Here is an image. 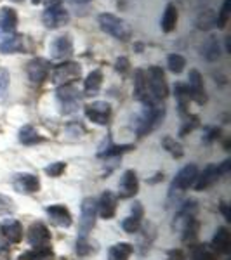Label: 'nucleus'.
<instances>
[{
    "mask_svg": "<svg viewBox=\"0 0 231 260\" xmlns=\"http://www.w3.org/2000/svg\"><path fill=\"white\" fill-rule=\"evenodd\" d=\"M163 118H165V108L163 106H146L136 125L137 136L145 137L146 134L153 132V130L162 123Z\"/></svg>",
    "mask_w": 231,
    "mask_h": 260,
    "instance_id": "obj_2",
    "label": "nucleus"
},
{
    "mask_svg": "<svg viewBox=\"0 0 231 260\" xmlns=\"http://www.w3.org/2000/svg\"><path fill=\"white\" fill-rule=\"evenodd\" d=\"M196 177H198V167L196 165H186L184 169L178 172V175L172 180V187L170 189H178V191H184L190 186L195 184Z\"/></svg>",
    "mask_w": 231,
    "mask_h": 260,
    "instance_id": "obj_14",
    "label": "nucleus"
},
{
    "mask_svg": "<svg viewBox=\"0 0 231 260\" xmlns=\"http://www.w3.org/2000/svg\"><path fill=\"white\" fill-rule=\"evenodd\" d=\"M9 71L6 70H0V98L6 95L7 89H9Z\"/></svg>",
    "mask_w": 231,
    "mask_h": 260,
    "instance_id": "obj_42",
    "label": "nucleus"
},
{
    "mask_svg": "<svg viewBox=\"0 0 231 260\" xmlns=\"http://www.w3.org/2000/svg\"><path fill=\"white\" fill-rule=\"evenodd\" d=\"M137 189H139V180H137L136 172L125 170L120 179V184H119V196L124 200L132 198V196L137 192Z\"/></svg>",
    "mask_w": 231,
    "mask_h": 260,
    "instance_id": "obj_16",
    "label": "nucleus"
},
{
    "mask_svg": "<svg viewBox=\"0 0 231 260\" xmlns=\"http://www.w3.org/2000/svg\"><path fill=\"white\" fill-rule=\"evenodd\" d=\"M178 19H179V12H178V7L174 4H167L165 6V11H163V16H162V21H160V28L163 33H170L176 30L178 26Z\"/></svg>",
    "mask_w": 231,
    "mask_h": 260,
    "instance_id": "obj_23",
    "label": "nucleus"
},
{
    "mask_svg": "<svg viewBox=\"0 0 231 260\" xmlns=\"http://www.w3.org/2000/svg\"><path fill=\"white\" fill-rule=\"evenodd\" d=\"M42 137L39 136V132L35 130L33 125H24L19 130V142L23 144H35V142H40Z\"/></svg>",
    "mask_w": 231,
    "mask_h": 260,
    "instance_id": "obj_31",
    "label": "nucleus"
},
{
    "mask_svg": "<svg viewBox=\"0 0 231 260\" xmlns=\"http://www.w3.org/2000/svg\"><path fill=\"white\" fill-rule=\"evenodd\" d=\"M122 229L129 234L137 233L141 229V219H137V217H127V219L122 222Z\"/></svg>",
    "mask_w": 231,
    "mask_h": 260,
    "instance_id": "obj_37",
    "label": "nucleus"
},
{
    "mask_svg": "<svg viewBox=\"0 0 231 260\" xmlns=\"http://www.w3.org/2000/svg\"><path fill=\"white\" fill-rule=\"evenodd\" d=\"M12 186L18 192L23 194H33L40 189V180L33 174H18L12 177Z\"/></svg>",
    "mask_w": 231,
    "mask_h": 260,
    "instance_id": "obj_15",
    "label": "nucleus"
},
{
    "mask_svg": "<svg viewBox=\"0 0 231 260\" xmlns=\"http://www.w3.org/2000/svg\"><path fill=\"white\" fill-rule=\"evenodd\" d=\"M162 146H163V149L169 151V153H170L174 158H181L183 154H184L183 146L179 144V142L176 141L174 137H170V136H165V137H163V139H162Z\"/></svg>",
    "mask_w": 231,
    "mask_h": 260,
    "instance_id": "obj_35",
    "label": "nucleus"
},
{
    "mask_svg": "<svg viewBox=\"0 0 231 260\" xmlns=\"http://www.w3.org/2000/svg\"><path fill=\"white\" fill-rule=\"evenodd\" d=\"M80 92L75 89L73 85H60V89L56 90V98L60 101L63 113H73L77 111L78 104H80Z\"/></svg>",
    "mask_w": 231,
    "mask_h": 260,
    "instance_id": "obj_7",
    "label": "nucleus"
},
{
    "mask_svg": "<svg viewBox=\"0 0 231 260\" xmlns=\"http://www.w3.org/2000/svg\"><path fill=\"white\" fill-rule=\"evenodd\" d=\"M201 56L207 61H217L221 57V45L217 37H209L207 42L201 47Z\"/></svg>",
    "mask_w": 231,
    "mask_h": 260,
    "instance_id": "obj_26",
    "label": "nucleus"
},
{
    "mask_svg": "<svg viewBox=\"0 0 231 260\" xmlns=\"http://www.w3.org/2000/svg\"><path fill=\"white\" fill-rule=\"evenodd\" d=\"M0 236L6 241L16 245V243H19L23 240V225H21L18 220H11V219L6 220L0 225Z\"/></svg>",
    "mask_w": 231,
    "mask_h": 260,
    "instance_id": "obj_20",
    "label": "nucleus"
},
{
    "mask_svg": "<svg viewBox=\"0 0 231 260\" xmlns=\"http://www.w3.org/2000/svg\"><path fill=\"white\" fill-rule=\"evenodd\" d=\"M169 260H186V257L181 250H172L169 253Z\"/></svg>",
    "mask_w": 231,
    "mask_h": 260,
    "instance_id": "obj_44",
    "label": "nucleus"
},
{
    "mask_svg": "<svg viewBox=\"0 0 231 260\" xmlns=\"http://www.w3.org/2000/svg\"><path fill=\"white\" fill-rule=\"evenodd\" d=\"M96 215H98V201L94 198H85L80 207V220H78V229H80V238H87L89 231L94 228Z\"/></svg>",
    "mask_w": 231,
    "mask_h": 260,
    "instance_id": "obj_5",
    "label": "nucleus"
},
{
    "mask_svg": "<svg viewBox=\"0 0 231 260\" xmlns=\"http://www.w3.org/2000/svg\"><path fill=\"white\" fill-rule=\"evenodd\" d=\"M66 165L63 161H56V163H50V165L45 169V174L50 175V177H60V175L65 172Z\"/></svg>",
    "mask_w": 231,
    "mask_h": 260,
    "instance_id": "obj_40",
    "label": "nucleus"
},
{
    "mask_svg": "<svg viewBox=\"0 0 231 260\" xmlns=\"http://www.w3.org/2000/svg\"><path fill=\"white\" fill-rule=\"evenodd\" d=\"M92 251V246L87 238H78L77 240V253L80 255V257H85V255H89Z\"/></svg>",
    "mask_w": 231,
    "mask_h": 260,
    "instance_id": "obj_41",
    "label": "nucleus"
},
{
    "mask_svg": "<svg viewBox=\"0 0 231 260\" xmlns=\"http://www.w3.org/2000/svg\"><path fill=\"white\" fill-rule=\"evenodd\" d=\"M40 2H42V0H32L33 6H37V4H40Z\"/></svg>",
    "mask_w": 231,
    "mask_h": 260,
    "instance_id": "obj_51",
    "label": "nucleus"
},
{
    "mask_svg": "<svg viewBox=\"0 0 231 260\" xmlns=\"http://www.w3.org/2000/svg\"><path fill=\"white\" fill-rule=\"evenodd\" d=\"M49 50H50V57L65 61V59H68V57L73 56V40H71L70 35L56 37V39L50 42Z\"/></svg>",
    "mask_w": 231,
    "mask_h": 260,
    "instance_id": "obj_11",
    "label": "nucleus"
},
{
    "mask_svg": "<svg viewBox=\"0 0 231 260\" xmlns=\"http://www.w3.org/2000/svg\"><path fill=\"white\" fill-rule=\"evenodd\" d=\"M167 66H169V70L172 73L179 75V73H183L184 66H186V59H184L181 54H170V56L167 57Z\"/></svg>",
    "mask_w": 231,
    "mask_h": 260,
    "instance_id": "obj_36",
    "label": "nucleus"
},
{
    "mask_svg": "<svg viewBox=\"0 0 231 260\" xmlns=\"http://www.w3.org/2000/svg\"><path fill=\"white\" fill-rule=\"evenodd\" d=\"M193 260H216L214 257V253L209 248H205V246H196L195 250H193Z\"/></svg>",
    "mask_w": 231,
    "mask_h": 260,
    "instance_id": "obj_38",
    "label": "nucleus"
},
{
    "mask_svg": "<svg viewBox=\"0 0 231 260\" xmlns=\"http://www.w3.org/2000/svg\"><path fill=\"white\" fill-rule=\"evenodd\" d=\"M71 2H75V4H87V2H91V0H71Z\"/></svg>",
    "mask_w": 231,
    "mask_h": 260,
    "instance_id": "obj_50",
    "label": "nucleus"
},
{
    "mask_svg": "<svg viewBox=\"0 0 231 260\" xmlns=\"http://www.w3.org/2000/svg\"><path fill=\"white\" fill-rule=\"evenodd\" d=\"M98 23H99L101 30L117 40L127 42L132 37V28L129 26L127 21L111 14V12H103V14H99Z\"/></svg>",
    "mask_w": 231,
    "mask_h": 260,
    "instance_id": "obj_1",
    "label": "nucleus"
},
{
    "mask_svg": "<svg viewBox=\"0 0 231 260\" xmlns=\"http://www.w3.org/2000/svg\"><path fill=\"white\" fill-rule=\"evenodd\" d=\"M50 73V62L44 57H35L26 64V75L33 85H40L49 78Z\"/></svg>",
    "mask_w": 231,
    "mask_h": 260,
    "instance_id": "obj_8",
    "label": "nucleus"
},
{
    "mask_svg": "<svg viewBox=\"0 0 231 260\" xmlns=\"http://www.w3.org/2000/svg\"><path fill=\"white\" fill-rule=\"evenodd\" d=\"M219 134H221L219 128H209L207 137H205V139H207V141H214L216 137H219Z\"/></svg>",
    "mask_w": 231,
    "mask_h": 260,
    "instance_id": "obj_45",
    "label": "nucleus"
},
{
    "mask_svg": "<svg viewBox=\"0 0 231 260\" xmlns=\"http://www.w3.org/2000/svg\"><path fill=\"white\" fill-rule=\"evenodd\" d=\"M50 258H52V250H50V246H45V248H33L19 257V260H50Z\"/></svg>",
    "mask_w": 231,
    "mask_h": 260,
    "instance_id": "obj_32",
    "label": "nucleus"
},
{
    "mask_svg": "<svg viewBox=\"0 0 231 260\" xmlns=\"http://www.w3.org/2000/svg\"><path fill=\"white\" fill-rule=\"evenodd\" d=\"M212 248L217 253H228L231 250V236H229V231L226 228H219L216 231V234L212 238Z\"/></svg>",
    "mask_w": 231,
    "mask_h": 260,
    "instance_id": "obj_25",
    "label": "nucleus"
},
{
    "mask_svg": "<svg viewBox=\"0 0 231 260\" xmlns=\"http://www.w3.org/2000/svg\"><path fill=\"white\" fill-rule=\"evenodd\" d=\"M50 222L54 225H60V228H70L71 225V213L65 205H50L45 208Z\"/></svg>",
    "mask_w": 231,
    "mask_h": 260,
    "instance_id": "obj_18",
    "label": "nucleus"
},
{
    "mask_svg": "<svg viewBox=\"0 0 231 260\" xmlns=\"http://www.w3.org/2000/svg\"><path fill=\"white\" fill-rule=\"evenodd\" d=\"M198 220L195 219V217H188L186 219V224H184V233H183V241L184 243H193L196 240V236H198Z\"/></svg>",
    "mask_w": 231,
    "mask_h": 260,
    "instance_id": "obj_30",
    "label": "nucleus"
},
{
    "mask_svg": "<svg viewBox=\"0 0 231 260\" xmlns=\"http://www.w3.org/2000/svg\"><path fill=\"white\" fill-rule=\"evenodd\" d=\"M134 98L141 101L145 106H158V103H160L151 94L145 70H136V73H134Z\"/></svg>",
    "mask_w": 231,
    "mask_h": 260,
    "instance_id": "obj_6",
    "label": "nucleus"
},
{
    "mask_svg": "<svg viewBox=\"0 0 231 260\" xmlns=\"http://www.w3.org/2000/svg\"><path fill=\"white\" fill-rule=\"evenodd\" d=\"M82 77V66L73 61H65L52 70L50 80L56 85H71L75 80Z\"/></svg>",
    "mask_w": 231,
    "mask_h": 260,
    "instance_id": "obj_3",
    "label": "nucleus"
},
{
    "mask_svg": "<svg viewBox=\"0 0 231 260\" xmlns=\"http://www.w3.org/2000/svg\"><path fill=\"white\" fill-rule=\"evenodd\" d=\"M129 68H131V62H129L127 57H119V59L115 61V70L119 71V73L125 75L129 71Z\"/></svg>",
    "mask_w": 231,
    "mask_h": 260,
    "instance_id": "obj_43",
    "label": "nucleus"
},
{
    "mask_svg": "<svg viewBox=\"0 0 231 260\" xmlns=\"http://www.w3.org/2000/svg\"><path fill=\"white\" fill-rule=\"evenodd\" d=\"M16 28H18V12L9 6H4L0 9V31L11 35L16 31Z\"/></svg>",
    "mask_w": 231,
    "mask_h": 260,
    "instance_id": "obj_21",
    "label": "nucleus"
},
{
    "mask_svg": "<svg viewBox=\"0 0 231 260\" xmlns=\"http://www.w3.org/2000/svg\"><path fill=\"white\" fill-rule=\"evenodd\" d=\"M70 21V12L65 9L63 6H56V7H47L42 14V23H44L45 28L49 30H56V28L65 26Z\"/></svg>",
    "mask_w": 231,
    "mask_h": 260,
    "instance_id": "obj_9",
    "label": "nucleus"
},
{
    "mask_svg": "<svg viewBox=\"0 0 231 260\" xmlns=\"http://www.w3.org/2000/svg\"><path fill=\"white\" fill-rule=\"evenodd\" d=\"M134 148L132 144H122V146H115V144H110L108 148H103L99 151V156L101 158H111V156H119V154H124L127 151H131Z\"/></svg>",
    "mask_w": 231,
    "mask_h": 260,
    "instance_id": "obj_34",
    "label": "nucleus"
},
{
    "mask_svg": "<svg viewBox=\"0 0 231 260\" xmlns=\"http://www.w3.org/2000/svg\"><path fill=\"white\" fill-rule=\"evenodd\" d=\"M12 2H23V0H12Z\"/></svg>",
    "mask_w": 231,
    "mask_h": 260,
    "instance_id": "obj_52",
    "label": "nucleus"
},
{
    "mask_svg": "<svg viewBox=\"0 0 231 260\" xmlns=\"http://www.w3.org/2000/svg\"><path fill=\"white\" fill-rule=\"evenodd\" d=\"M117 212V196L111 191H104L98 201V213L104 220L113 219Z\"/></svg>",
    "mask_w": 231,
    "mask_h": 260,
    "instance_id": "obj_19",
    "label": "nucleus"
},
{
    "mask_svg": "<svg viewBox=\"0 0 231 260\" xmlns=\"http://www.w3.org/2000/svg\"><path fill=\"white\" fill-rule=\"evenodd\" d=\"M221 212L224 213V219H226V220H231V215H229V210H228V205H226V203H221Z\"/></svg>",
    "mask_w": 231,
    "mask_h": 260,
    "instance_id": "obj_49",
    "label": "nucleus"
},
{
    "mask_svg": "<svg viewBox=\"0 0 231 260\" xmlns=\"http://www.w3.org/2000/svg\"><path fill=\"white\" fill-rule=\"evenodd\" d=\"M132 217H137V219H141V217H142V207H141V203H134V207H132Z\"/></svg>",
    "mask_w": 231,
    "mask_h": 260,
    "instance_id": "obj_46",
    "label": "nucleus"
},
{
    "mask_svg": "<svg viewBox=\"0 0 231 260\" xmlns=\"http://www.w3.org/2000/svg\"><path fill=\"white\" fill-rule=\"evenodd\" d=\"M14 201H12L9 196L0 194V215H7V213L14 212Z\"/></svg>",
    "mask_w": 231,
    "mask_h": 260,
    "instance_id": "obj_39",
    "label": "nucleus"
},
{
    "mask_svg": "<svg viewBox=\"0 0 231 260\" xmlns=\"http://www.w3.org/2000/svg\"><path fill=\"white\" fill-rule=\"evenodd\" d=\"M85 116L96 125H106L111 116V106L106 101H94L85 106Z\"/></svg>",
    "mask_w": 231,
    "mask_h": 260,
    "instance_id": "obj_10",
    "label": "nucleus"
},
{
    "mask_svg": "<svg viewBox=\"0 0 231 260\" xmlns=\"http://www.w3.org/2000/svg\"><path fill=\"white\" fill-rule=\"evenodd\" d=\"M174 94H176V101H178V108L181 115H186L188 113V106H190V92H188V85L184 83H176L174 87Z\"/></svg>",
    "mask_w": 231,
    "mask_h": 260,
    "instance_id": "obj_27",
    "label": "nucleus"
},
{
    "mask_svg": "<svg viewBox=\"0 0 231 260\" xmlns=\"http://www.w3.org/2000/svg\"><path fill=\"white\" fill-rule=\"evenodd\" d=\"M26 37L19 35V33H11L6 39L0 42V52L2 54H21L26 50Z\"/></svg>",
    "mask_w": 231,
    "mask_h": 260,
    "instance_id": "obj_17",
    "label": "nucleus"
},
{
    "mask_svg": "<svg viewBox=\"0 0 231 260\" xmlns=\"http://www.w3.org/2000/svg\"><path fill=\"white\" fill-rule=\"evenodd\" d=\"M214 26H216V11H201L198 18H196V28L198 30H211Z\"/></svg>",
    "mask_w": 231,
    "mask_h": 260,
    "instance_id": "obj_29",
    "label": "nucleus"
},
{
    "mask_svg": "<svg viewBox=\"0 0 231 260\" xmlns=\"http://www.w3.org/2000/svg\"><path fill=\"white\" fill-rule=\"evenodd\" d=\"M219 169L217 165H207L204 169L201 174H198V177L195 180V189L196 191H204L207 187H211L217 179H219Z\"/></svg>",
    "mask_w": 231,
    "mask_h": 260,
    "instance_id": "obj_22",
    "label": "nucleus"
},
{
    "mask_svg": "<svg viewBox=\"0 0 231 260\" xmlns=\"http://www.w3.org/2000/svg\"><path fill=\"white\" fill-rule=\"evenodd\" d=\"M217 169H219V174H221V175H222V174H228L229 169H231V161H229V160L222 161V165H219Z\"/></svg>",
    "mask_w": 231,
    "mask_h": 260,
    "instance_id": "obj_47",
    "label": "nucleus"
},
{
    "mask_svg": "<svg viewBox=\"0 0 231 260\" xmlns=\"http://www.w3.org/2000/svg\"><path fill=\"white\" fill-rule=\"evenodd\" d=\"M229 11H231V0H222V6L219 12L216 14V26L219 30H224L229 21Z\"/></svg>",
    "mask_w": 231,
    "mask_h": 260,
    "instance_id": "obj_33",
    "label": "nucleus"
},
{
    "mask_svg": "<svg viewBox=\"0 0 231 260\" xmlns=\"http://www.w3.org/2000/svg\"><path fill=\"white\" fill-rule=\"evenodd\" d=\"M28 243L33 248H45L50 245V233L42 222H33L28 229Z\"/></svg>",
    "mask_w": 231,
    "mask_h": 260,
    "instance_id": "obj_13",
    "label": "nucleus"
},
{
    "mask_svg": "<svg viewBox=\"0 0 231 260\" xmlns=\"http://www.w3.org/2000/svg\"><path fill=\"white\" fill-rule=\"evenodd\" d=\"M188 92H190V98L195 101L196 104H205V103H207V95H205V87H204V78H201L198 70H190V75H188Z\"/></svg>",
    "mask_w": 231,
    "mask_h": 260,
    "instance_id": "obj_12",
    "label": "nucleus"
},
{
    "mask_svg": "<svg viewBox=\"0 0 231 260\" xmlns=\"http://www.w3.org/2000/svg\"><path fill=\"white\" fill-rule=\"evenodd\" d=\"M103 85V71L101 70H92L89 75H87L85 82H83V95H96Z\"/></svg>",
    "mask_w": 231,
    "mask_h": 260,
    "instance_id": "obj_24",
    "label": "nucleus"
},
{
    "mask_svg": "<svg viewBox=\"0 0 231 260\" xmlns=\"http://www.w3.org/2000/svg\"><path fill=\"white\" fill-rule=\"evenodd\" d=\"M146 71V80H148V87L157 101H162L169 95V85L165 80V73L160 66H150Z\"/></svg>",
    "mask_w": 231,
    "mask_h": 260,
    "instance_id": "obj_4",
    "label": "nucleus"
},
{
    "mask_svg": "<svg viewBox=\"0 0 231 260\" xmlns=\"http://www.w3.org/2000/svg\"><path fill=\"white\" fill-rule=\"evenodd\" d=\"M42 2H45V9H47V7H56V6H61L63 0H42Z\"/></svg>",
    "mask_w": 231,
    "mask_h": 260,
    "instance_id": "obj_48",
    "label": "nucleus"
},
{
    "mask_svg": "<svg viewBox=\"0 0 231 260\" xmlns=\"http://www.w3.org/2000/svg\"><path fill=\"white\" fill-rule=\"evenodd\" d=\"M132 251L134 248L131 243H117L108 251V260H129Z\"/></svg>",
    "mask_w": 231,
    "mask_h": 260,
    "instance_id": "obj_28",
    "label": "nucleus"
}]
</instances>
